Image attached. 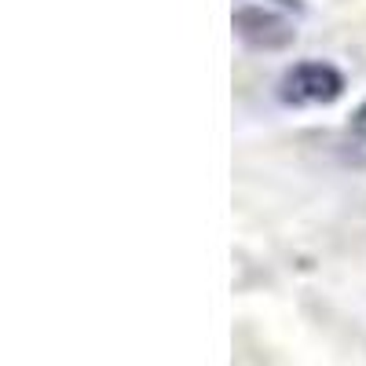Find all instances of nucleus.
<instances>
[{
	"instance_id": "f257e3e1",
	"label": "nucleus",
	"mask_w": 366,
	"mask_h": 366,
	"mask_svg": "<svg viewBox=\"0 0 366 366\" xmlns=\"http://www.w3.org/2000/svg\"><path fill=\"white\" fill-rule=\"evenodd\" d=\"M348 92V77L322 59H304L279 77V99L286 107H333Z\"/></svg>"
},
{
	"instance_id": "f03ea898",
	"label": "nucleus",
	"mask_w": 366,
	"mask_h": 366,
	"mask_svg": "<svg viewBox=\"0 0 366 366\" xmlns=\"http://www.w3.org/2000/svg\"><path fill=\"white\" fill-rule=\"evenodd\" d=\"M231 26H234V37L246 44L249 51H286V48H293V41H297L293 19L271 11V8H260V4H242V8H234Z\"/></svg>"
},
{
	"instance_id": "7ed1b4c3",
	"label": "nucleus",
	"mask_w": 366,
	"mask_h": 366,
	"mask_svg": "<svg viewBox=\"0 0 366 366\" xmlns=\"http://www.w3.org/2000/svg\"><path fill=\"white\" fill-rule=\"evenodd\" d=\"M348 132H352L355 139H362V143H366V99L352 110V117H348Z\"/></svg>"
},
{
	"instance_id": "20e7f679",
	"label": "nucleus",
	"mask_w": 366,
	"mask_h": 366,
	"mask_svg": "<svg viewBox=\"0 0 366 366\" xmlns=\"http://www.w3.org/2000/svg\"><path fill=\"white\" fill-rule=\"evenodd\" d=\"M274 4L286 8V11H293V15H304V11H308V4H304V0H274Z\"/></svg>"
}]
</instances>
